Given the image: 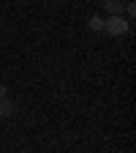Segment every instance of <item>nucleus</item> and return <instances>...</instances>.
<instances>
[{
  "label": "nucleus",
  "instance_id": "1",
  "mask_svg": "<svg viewBox=\"0 0 136 153\" xmlns=\"http://www.w3.org/2000/svg\"><path fill=\"white\" fill-rule=\"evenodd\" d=\"M131 30V19H125L123 14H109V19H104V33L120 38Z\"/></svg>",
  "mask_w": 136,
  "mask_h": 153
},
{
  "label": "nucleus",
  "instance_id": "2",
  "mask_svg": "<svg viewBox=\"0 0 136 153\" xmlns=\"http://www.w3.org/2000/svg\"><path fill=\"white\" fill-rule=\"evenodd\" d=\"M14 112H16V104L8 99V96H6V99H0V118H11Z\"/></svg>",
  "mask_w": 136,
  "mask_h": 153
},
{
  "label": "nucleus",
  "instance_id": "3",
  "mask_svg": "<svg viewBox=\"0 0 136 153\" xmlns=\"http://www.w3.org/2000/svg\"><path fill=\"white\" fill-rule=\"evenodd\" d=\"M104 8L109 14H123V0H104Z\"/></svg>",
  "mask_w": 136,
  "mask_h": 153
},
{
  "label": "nucleus",
  "instance_id": "4",
  "mask_svg": "<svg viewBox=\"0 0 136 153\" xmlns=\"http://www.w3.org/2000/svg\"><path fill=\"white\" fill-rule=\"evenodd\" d=\"M87 27H90V30H98V33H101V30H104V19H101V16H90Z\"/></svg>",
  "mask_w": 136,
  "mask_h": 153
},
{
  "label": "nucleus",
  "instance_id": "5",
  "mask_svg": "<svg viewBox=\"0 0 136 153\" xmlns=\"http://www.w3.org/2000/svg\"><path fill=\"white\" fill-rule=\"evenodd\" d=\"M8 96V90H6V85H0V99H6Z\"/></svg>",
  "mask_w": 136,
  "mask_h": 153
}]
</instances>
